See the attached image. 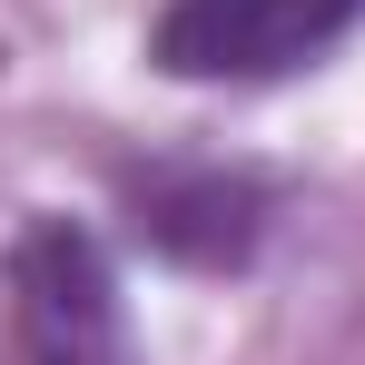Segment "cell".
Listing matches in <instances>:
<instances>
[{"instance_id":"obj_1","label":"cell","mask_w":365,"mask_h":365,"mask_svg":"<svg viewBox=\"0 0 365 365\" xmlns=\"http://www.w3.org/2000/svg\"><path fill=\"white\" fill-rule=\"evenodd\" d=\"M356 20H365V0H168L148 20V60L168 79L257 89V79L316 69Z\"/></svg>"},{"instance_id":"obj_2","label":"cell","mask_w":365,"mask_h":365,"mask_svg":"<svg viewBox=\"0 0 365 365\" xmlns=\"http://www.w3.org/2000/svg\"><path fill=\"white\" fill-rule=\"evenodd\" d=\"M10 297H20V365H119V306L109 267L79 227H30L10 257Z\"/></svg>"},{"instance_id":"obj_3","label":"cell","mask_w":365,"mask_h":365,"mask_svg":"<svg viewBox=\"0 0 365 365\" xmlns=\"http://www.w3.org/2000/svg\"><path fill=\"white\" fill-rule=\"evenodd\" d=\"M128 227L168 267H247L267 237V187L247 168H148L128 178Z\"/></svg>"}]
</instances>
